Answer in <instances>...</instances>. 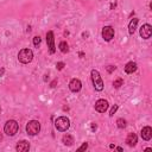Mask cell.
I'll return each mask as SVG.
<instances>
[{
    "label": "cell",
    "mask_w": 152,
    "mask_h": 152,
    "mask_svg": "<svg viewBox=\"0 0 152 152\" xmlns=\"http://www.w3.org/2000/svg\"><path fill=\"white\" fill-rule=\"evenodd\" d=\"M115 69H116V68H115L114 65H109V66L107 68V71H108V72H113Z\"/></svg>",
    "instance_id": "cell-24"
},
{
    "label": "cell",
    "mask_w": 152,
    "mask_h": 152,
    "mask_svg": "<svg viewBox=\"0 0 152 152\" xmlns=\"http://www.w3.org/2000/svg\"><path fill=\"white\" fill-rule=\"evenodd\" d=\"M64 65H65V64H64L63 62H58V63L56 64V68H57L58 70H62V69L64 68Z\"/></svg>",
    "instance_id": "cell-22"
},
{
    "label": "cell",
    "mask_w": 152,
    "mask_h": 152,
    "mask_svg": "<svg viewBox=\"0 0 152 152\" xmlns=\"http://www.w3.org/2000/svg\"><path fill=\"white\" fill-rule=\"evenodd\" d=\"M87 148H88V144H87V142H83L82 146L78 148V151H84V150H87Z\"/></svg>",
    "instance_id": "cell-23"
},
{
    "label": "cell",
    "mask_w": 152,
    "mask_h": 152,
    "mask_svg": "<svg viewBox=\"0 0 152 152\" xmlns=\"http://www.w3.org/2000/svg\"><path fill=\"white\" fill-rule=\"evenodd\" d=\"M91 129H93V131H95V129H96V124H95V122H93V124H91Z\"/></svg>",
    "instance_id": "cell-26"
},
{
    "label": "cell",
    "mask_w": 152,
    "mask_h": 152,
    "mask_svg": "<svg viewBox=\"0 0 152 152\" xmlns=\"http://www.w3.org/2000/svg\"><path fill=\"white\" fill-rule=\"evenodd\" d=\"M118 108H119V106H118V104H114V106L112 107L110 112H109V115H110V116H113V115H114V113L118 110Z\"/></svg>",
    "instance_id": "cell-21"
},
{
    "label": "cell",
    "mask_w": 152,
    "mask_h": 152,
    "mask_svg": "<svg viewBox=\"0 0 152 152\" xmlns=\"http://www.w3.org/2000/svg\"><path fill=\"white\" fill-rule=\"evenodd\" d=\"M55 127L59 132H65L70 127V120L66 116H59L55 121Z\"/></svg>",
    "instance_id": "cell-1"
},
{
    "label": "cell",
    "mask_w": 152,
    "mask_h": 152,
    "mask_svg": "<svg viewBox=\"0 0 152 152\" xmlns=\"http://www.w3.org/2000/svg\"><path fill=\"white\" fill-rule=\"evenodd\" d=\"M46 43H48L50 53H55L56 48H55V38H53V32L52 31H49L46 33Z\"/></svg>",
    "instance_id": "cell-9"
},
{
    "label": "cell",
    "mask_w": 152,
    "mask_h": 152,
    "mask_svg": "<svg viewBox=\"0 0 152 152\" xmlns=\"http://www.w3.org/2000/svg\"><path fill=\"white\" fill-rule=\"evenodd\" d=\"M2 72H4V69H1V71H0V75H1Z\"/></svg>",
    "instance_id": "cell-28"
},
{
    "label": "cell",
    "mask_w": 152,
    "mask_h": 152,
    "mask_svg": "<svg viewBox=\"0 0 152 152\" xmlns=\"http://www.w3.org/2000/svg\"><path fill=\"white\" fill-rule=\"evenodd\" d=\"M81 88H82V83H81V81H80L78 78H72V80L70 81V83H69V89H70L71 91L77 93V91L81 90Z\"/></svg>",
    "instance_id": "cell-10"
},
{
    "label": "cell",
    "mask_w": 152,
    "mask_h": 152,
    "mask_svg": "<svg viewBox=\"0 0 152 152\" xmlns=\"http://www.w3.org/2000/svg\"><path fill=\"white\" fill-rule=\"evenodd\" d=\"M91 80H93V84H94V88L95 90L97 91H101L103 89V81L100 76V72L97 70H91Z\"/></svg>",
    "instance_id": "cell-4"
},
{
    "label": "cell",
    "mask_w": 152,
    "mask_h": 152,
    "mask_svg": "<svg viewBox=\"0 0 152 152\" xmlns=\"http://www.w3.org/2000/svg\"><path fill=\"white\" fill-rule=\"evenodd\" d=\"M1 140H2V134L0 133V141H1Z\"/></svg>",
    "instance_id": "cell-27"
},
{
    "label": "cell",
    "mask_w": 152,
    "mask_h": 152,
    "mask_svg": "<svg viewBox=\"0 0 152 152\" xmlns=\"http://www.w3.org/2000/svg\"><path fill=\"white\" fill-rule=\"evenodd\" d=\"M141 138L144 140H150L152 138V128L150 126H146L141 129Z\"/></svg>",
    "instance_id": "cell-12"
},
{
    "label": "cell",
    "mask_w": 152,
    "mask_h": 152,
    "mask_svg": "<svg viewBox=\"0 0 152 152\" xmlns=\"http://www.w3.org/2000/svg\"><path fill=\"white\" fill-rule=\"evenodd\" d=\"M126 142H127V145L128 146H135V144L138 142V137H137V134L135 133H129L128 135H127V138H126Z\"/></svg>",
    "instance_id": "cell-13"
},
{
    "label": "cell",
    "mask_w": 152,
    "mask_h": 152,
    "mask_svg": "<svg viewBox=\"0 0 152 152\" xmlns=\"http://www.w3.org/2000/svg\"><path fill=\"white\" fill-rule=\"evenodd\" d=\"M113 37H114V28L112 26H104L102 28V38L106 42H109L113 39Z\"/></svg>",
    "instance_id": "cell-7"
},
{
    "label": "cell",
    "mask_w": 152,
    "mask_h": 152,
    "mask_svg": "<svg viewBox=\"0 0 152 152\" xmlns=\"http://www.w3.org/2000/svg\"><path fill=\"white\" fill-rule=\"evenodd\" d=\"M40 131V124L37 120H31L26 125V132L28 135H36Z\"/></svg>",
    "instance_id": "cell-5"
},
{
    "label": "cell",
    "mask_w": 152,
    "mask_h": 152,
    "mask_svg": "<svg viewBox=\"0 0 152 152\" xmlns=\"http://www.w3.org/2000/svg\"><path fill=\"white\" fill-rule=\"evenodd\" d=\"M116 125L119 128H125L126 127V120L125 119H118L116 120Z\"/></svg>",
    "instance_id": "cell-18"
},
{
    "label": "cell",
    "mask_w": 152,
    "mask_h": 152,
    "mask_svg": "<svg viewBox=\"0 0 152 152\" xmlns=\"http://www.w3.org/2000/svg\"><path fill=\"white\" fill-rule=\"evenodd\" d=\"M135 70H137V63H134V62H128L125 65V72L126 74H133Z\"/></svg>",
    "instance_id": "cell-14"
},
{
    "label": "cell",
    "mask_w": 152,
    "mask_h": 152,
    "mask_svg": "<svg viewBox=\"0 0 152 152\" xmlns=\"http://www.w3.org/2000/svg\"><path fill=\"white\" fill-rule=\"evenodd\" d=\"M40 43H42V39H40V37H39V36H36V37L33 38V45H34L36 48H38V46L40 45Z\"/></svg>",
    "instance_id": "cell-20"
},
{
    "label": "cell",
    "mask_w": 152,
    "mask_h": 152,
    "mask_svg": "<svg viewBox=\"0 0 152 152\" xmlns=\"http://www.w3.org/2000/svg\"><path fill=\"white\" fill-rule=\"evenodd\" d=\"M0 113H1V108H0Z\"/></svg>",
    "instance_id": "cell-29"
},
{
    "label": "cell",
    "mask_w": 152,
    "mask_h": 152,
    "mask_svg": "<svg viewBox=\"0 0 152 152\" xmlns=\"http://www.w3.org/2000/svg\"><path fill=\"white\" fill-rule=\"evenodd\" d=\"M122 84H124V81H122V78H118V80H115V81L113 82V86H114V88H120Z\"/></svg>",
    "instance_id": "cell-19"
},
{
    "label": "cell",
    "mask_w": 152,
    "mask_h": 152,
    "mask_svg": "<svg viewBox=\"0 0 152 152\" xmlns=\"http://www.w3.org/2000/svg\"><path fill=\"white\" fill-rule=\"evenodd\" d=\"M56 83H57V80H53V81L51 82V84H50L51 88H55V87H56Z\"/></svg>",
    "instance_id": "cell-25"
},
{
    "label": "cell",
    "mask_w": 152,
    "mask_h": 152,
    "mask_svg": "<svg viewBox=\"0 0 152 152\" xmlns=\"http://www.w3.org/2000/svg\"><path fill=\"white\" fill-rule=\"evenodd\" d=\"M62 141H63L64 145L71 146V145L74 144V138H72V135H70V134H65V135L62 138Z\"/></svg>",
    "instance_id": "cell-16"
},
{
    "label": "cell",
    "mask_w": 152,
    "mask_h": 152,
    "mask_svg": "<svg viewBox=\"0 0 152 152\" xmlns=\"http://www.w3.org/2000/svg\"><path fill=\"white\" fill-rule=\"evenodd\" d=\"M18 59H19V62H21L24 64L30 63L33 59V52H32V50H30V49H23V50H20L19 53H18Z\"/></svg>",
    "instance_id": "cell-3"
},
{
    "label": "cell",
    "mask_w": 152,
    "mask_h": 152,
    "mask_svg": "<svg viewBox=\"0 0 152 152\" xmlns=\"http://www.w3.org/2000/svg\"><path fill=\"white\" fill-rule=\"evenodd\" d=\"M15 148H17L18 152H27V151L30 150V144H28V141H26V140H21V141H19V142L17 144Z\"/></svg>",
    "instance_id": "cell-11"
},
{
    "label": "cell",
    "mask_w": 152,
    "mask_h": 152,
    "mask_svg": "<svg viewBox=\"0 0 152 152\" xmlns=\"http://www.w3.org/2000/svg\"><path fill=\"white\" fill-rule=\"evenodd\" d=\"M108 109V101L104 99H100L95 102V110L99 113H104Z\"/></svg>",
    "instance_id": "cell-8"
},
{
    "label": "cell",
    "mask_w": 152,
    "mask_h": 152,
    "mask_svg": "<svg viewBox=\"0 0 152 152\" xmlns=\"http://www.w3.org/2000/svg\"><path fill=\"white\" fill-rule=\"evenodd\" d=\"M140 37L144 38V39H148L151 36H152V26L150 24H144L141 27H140Z\"/></svg>",
    "instance_id": "cell-6"
},
{
    "label": "cell",
    "mask_w": 152,
    "mask_h": 152,
    "mask_svg": "<svg viewBox=\"0 0 152 152\" xmlns=\"http://www.w3.org/2000/svg\"><path fill=\"white\" fill-rule=\"evenodd\" d=\"M137 25H138V19H137V18H133V19L129 21V25H128V32H129L131 34L134 33V31H135V28H137Z\"/></svg>",
    "instance_id": "cell-15"
},
{
    "label": "cell",
    "mask_w": 152,
    "mask_h": 152,
    "mask_svg": "<svg viewBox=\"0 0 152 152\" xmlns=\"http://www.w3.org/2000/svg\"><path fill=\"white\" fill-rule=\"evenodd\" d=\"M58 48H59V50H61L63 53H65V52L69 51V45H68L66 42H61L59 45H58Z\"/></svg>",
    "instance_id": "cell-17"
},
{
    "label": "cell",
    "mask_w": 152,
    "mask_h": 152,
    "mask_svg": "<svg viewBox=\"0 0 152 152\" xmlns=\"http://www.w3.org/2000/svg\"><path fill=\"white\" fill-rule=\"evenodd\" d=\"M18 129H19V125H18V122H17L15 120H8V121L5 124V126H4L5 133H6L7 135H10V137L15 135V133L18 132Z\"/></svg>",
    "instance_id": "cell-2"
}]
</instances>
